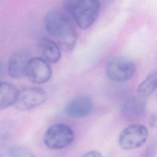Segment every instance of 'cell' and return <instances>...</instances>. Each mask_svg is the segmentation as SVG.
<instances>
[{
    "instance_id": "20",
    "label": "cell",
    "mask_w": 157,
    "mask_h": 157,
    "mask_svg": "<svg viewBox=\"0 0 157 157\" xmlns=\"http://www.w3.org/2000/svg\"><path fill=\"white\" fill-rule=\"evenodd\" d=\"M98 1H99V2H100L101 5H102V4H104L106 3L108 0H98Z\"/></svg>"
},
{
    "instance_id": "3",
    "label": "cell",
    "mask_w": 157,
    "mask_h": 157,
    "mask_svg": "<svg viewBox=\"0 0 157 157\" xmlns=\"http://www.w3.org/2000/svg\"><path fill=\"white\" fill-rule=\"evenodd\" d=\"M73 129L67 124L61 123L49 126L44 136L45 145L52 150H59L71 145L74 140Z\"/></svg>"
},
{
    "instance_id": "17",
    "label": "cell",
    "mask_w": 157,
    "mask_h": 157,
    "mask_svg": "<svg viewBox=\"0 0 157 157\" xmlns=\"http://www.w3.org/2000/svg\"><path fill=\"white\" fill-rule=\"evenodd\" d=\"M149 125L153 129H157V110L154 112L149 118Z\"/></svg>"
},
{
    "instance_id": "10",
    "label": "cell",
    "mask_w": 157,
    "mask_h": 157,
    "mask_svg": "<svg viewBox=\"0 0 157 157\" xmlns=\"http://www.w3.org/2000/svg\"><path fill=\"white\" fill-rule=\"evenodd\" d=\"M30 58L29 53L25 51H18L12 55L7 64V70L10 77L17 79L25 76Z\"/></svg>"
},
{
    "instance_id": "7",
    "label": "cell",
    "mask_w": 157,
    "mask_h": 157,
    "mask_svg": "<svg viewBox=\"0 0 157 157\" xmlns=\"http://www.w3.org/2000/svg\"><path fill=\"white\" fill-rule=\"evenodd\" d=\"M48 63L41 57L31 58L28 63L25 75L32 83L36 84L47 82L52 75Z\"/></svg>"
},
{
    "instance_id": "2",
    "label": "cell",
    "mask_w": 157,
    "mask_h": 157,
    "mask_svg": "<svg viewBox=\"0 0 157 157\" xmlns=\"http://www.w3.org/2000/svg\"><path fill=\"white\" fill-rule=\"evenodd\" d=\"M101 4L98 0H64L66 14L82 29L90 28L96 20Z\"/></svg>"
},
{
    "instance_id": "4",
    "label": "cell",
    "mask_w": 157,
    "mask_h": 157,
    "mask_svg": "<svg viewBox=\"0 0 157 157\" xmlns=\"http://www.w3.org/2000/svg\"><path fill=\"white\" fill-rule=\"evenodd\" d=\"M136 67L134 62L126 56H118L111 58L105 66L107 77L115 82H123L131 78Z\"/></svg>"
},
{
    "instance_id": "14",
    "label": "cell",
    "mask_w": 157,
    "mask_h": 157,
    "mask_svg": "<svg viewBox=\"0 0 157 157\" xmlns=\"http://www.w3.org/2000/svg\"><path fill=\"white\" fill-rule=\"evenodd\" d=\"M0 157H35V155L27 147L12 145L4 149L0 153Z\"/></svg>"
},
{
    "instance_id": "8",
    "label": "cell",
    "mask_w": 157,
    "mask_h": 157,
    "mask_svg": "<svg viewBox=\"0 0 157 157\" xmlns=\"http://www.w3.org/2000/svg\"><path fill=\"white\" fill-rule=\"evenodd\" d=\"M146 112V102L144 98L132 96L125 100L121 105L120 113L123 118L128 121L141 119Z\"/></svg>"
},
{
    "instance_id": "12",
    "label": "cell",
    "mask_w": 157,
    "mask_h": 157,
    "mask_svg": "<svg viewBox=\"0 0 157 157\" xmlns=\"http://www.w3.org/2000/svg\"><path fill=\"white\" fill-rule=\"evenodd\" d=\"M18 90L12 84L0 82V110L13 105Z\"/></svg>"
},
{
    "instance_id": "15",
    "label": "cell",
    "mask_w": 157,
    "mask_h": 157,
    "mask_svg": "<svg viewBox=\"0 0 157 157\" xmlns=\"http://www.w3.org/2000/svg\"><path fill=\"white\" fill-rule=\"evenodd\" d=\"M12 124L7 121H0V141L6 140L10 136Z\"/></svg>"
},
{
    "instance_id": "13",
    "label": "cell",
    "mask_w": 157,
    "mask_h": 157,
    "mask_svg": "<svg viewBox=\"0 0 157 157\" xmlns=\"http://www.w3.org/2000/svg\"><path fill=\"white\" fill-rule=\"evenodd\" d=\"M157 88V71L146 77L140 83L137 90L138 96L146 98L151 94Z\"/></svg>"
},
{
    "instance_id": "16",
    "label": "cell",
    "mask_w": 157,
    "mask_h": 157,
    "mask_svg": "<svg viewBox=\"0 0 157 157\" xmlns=\"http://www.w3.org/2000/svg\"><path fill=\"white\" fill-rule=\"evenodd\" d=\"M156 153L157 140H153L146 147L139 157H155Z\"/></svg>"
},
{
    "instance_id": "18",
    "label": "cell",
    "mask_w": 157,
    "mask_h": 157,
    "mask_svg": "<svg viewBox=\"0 0 157 157\" xmlns=\"http://www.w3.org/2000/svg\"><path fill=\"white\" fill-rule=\"evenodd\" d=\"M82 157H102V155L98 151L92 150L87 152Z\"/></svg>"
},
{
    "instance_id": "6",
    "label": "cell",
    "mask_w": 157,
    "mask_h": 157,
    "mask_svg": "<svg viewBox=\"0 0 157 157\" xmlns=\"http://www.w3.org/2000/svg\"><path fill=\"white\" fill-rule=\"evenodd\" d=\"M47 98L46 91L37 86L26 87L18 91L14 107L18 110H31L42 104Z\"/></svg>"
},
{
    "instance_id": "5",
    "label": "cell",
    "mask_w": 157,
    "mask_h": 157,
    "mask_svg": "<svg viewBox=\"0 0 157 157\" xmlns=\"http://www.w3.org/2000/svg\"><path fill=\"white\" fill-rule=\"evenodd\" d=\"M148 135V131L145 126L133 123L121 131L118 137V145L125 150L138 148L146 142Z\"/></svg>"
},
{
    "instance_id": "9",
    "label": "cell",
    "mask_w": 157,
    "mask_h": 157,
    "mask_svg": "<svg viewBox=\"0 0 157 157\" xmlns=\"http://www.w3.org/2000/svg\"><path fill=\"white\" fill-rule=\"evenodd\" d=\"M93 103L91 99L86 96H78L66 105L64 109L66 115L72 118H82L91 112Z\"/></svg>"
},
{
    "instance_id": "11",
    "label": "cell",
    "mask_w": 157,
    "mask_h": 157,
    "mask_svg": "<svg viewBox=\"0 0 157 157\" xmlns=\"http://www.w3.org/2000/svg\"><path fill=\"white\" fill-rule=\"evenodd\" d=\"M37 48L40 57L49 63H56L61 58V48L53 40L42 37L38 42Z\"/></svg>"
},
{
    "instance_id": "19",
    "label": "cell",
    "mask_w": 157,
    "mask_h": 157,
    "mask_svg": "<svg viewBox=\"0 0 157 157\" xmlns=\"http://www.w3.org/2000/svg\"><path fill=\"white\" fill-rule=\"evenodd\" d=\"M2 74H3V65H2L1 61L0 60V80L2 78Z\"/></svg>"
},
{
    "instance_id": "1",
    "label": "cell",
    "mask_w": 157,
    "mask_h": 157,
    "mask_svg": "<svg viewBox=\"0 0 157 157\" xmlns=\"http://www.w3.org/2000/svg\"><path fill=\"white\" fill-rule=\"evenodd\" d=\"M47 32L56 40L61 50L68 52L72 50L77 42V34L73 20L66 13L50 10L44 18Z\"/></svg>"
}]
</instances>
